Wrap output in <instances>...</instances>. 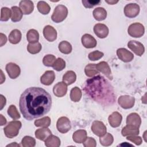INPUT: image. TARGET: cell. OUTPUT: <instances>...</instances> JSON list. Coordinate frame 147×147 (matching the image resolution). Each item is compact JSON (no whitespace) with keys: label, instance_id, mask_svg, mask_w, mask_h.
<instances>
[{"label":"cell","instance_id":"obj_14","mask_svg":"<svg viewBox=\"0 0 147 147\" xmlns=\"http://www.w3.org/2000/svg\"><path fill=\"white\" fill-rule=\"evenodd\" d=\"M43 34L46 40L52 42L57 38L56 30L51 25H47L44 28Z\"/></svg>","mask_w":147,"mask_h":147},{"label":"cell","instance_id":"obj_29","mask_svg":"<svg viewBox=\"0 0 147 147\" xmlns=\"http://www.w3.org/2000/svg\"><path fill=\"white\" fill-rule=\"evenodd\" d=\"M76 79V75L73 71H68L63 76V81L67 85L74 83Z\"/></svg>","mask_w":147,"mask_h":147},{"label":"cell","instance_id":"obj_10","mask_svg":"<svg viewBox=\"0 0 147 147\" xmlns=\"http://www.w3.org/2000/svg\"><path fill=\"white\" fill-rule=\"evenodd\" d=\"M127 47L137 56H142L145 52V48L143 44L135 40H131L128 42Z\"/></svg>","mask_w":147,"mask_h":147},{"label":"cell","instance_id":"obj_37","mask_svg":"<svg viewBox=\"0 0 147 147\" xmlns=\"http://www.w3.org/2000/svg\"><path fill=\"white\" fill-rule=\"evenodd\" d=\"M41 48V45L38 42L36 43H29L27 46V50L31 54H36L40 52Z\"/></svg>","mask_w":147,"mask_h":147},{"label":"cell","instance_id":"obj_36","mask_svg":"<svg viewBox=\"0 0 147 147\" xmlns=\"http://www.w3.org/2000/svg\"><path fill=\"white\" fill-rule=\"evenodd\" d=\"M37 6L39 12L42 14H48L51 10L49 5L45 1H39Z\"/></svg>","mask_w":147,"mask_h":147},{"label":"cell","instance_id":"obj_21","mask_svg":"<svg viewBox=\"0 0 147 147\" xmlns=\"http://www.w3.org/2000/svg\"><path fill=\"white\" fill-rule=\"evenodd\" d=\"M122 117L120 113L117 111L113 112L108 118V121L111 126L113 127H118L122 122Z\"/></svg>","mask_w":147,"mask_h":147},{"label":"cell","instance_id":"obj_24","mask_svg":"<svg viewBox=\"0 0 147 147\" xmlns=\"http://www.w3.org/2000/svg\"><path fill=\"white\" fill-rule=\"evenodd\" d=\"M94 18L99 21L104 20L107 17V11L103 8L101 7L95 8L92 12Z\"/></svg>","mask_w":147,"mask_h":147},{"label":"cell","instance_id":"obj_23","mask_svg":"<svg viewBox=\"0 0 147 147\" xmlns=\"http://www.w3.org/2000/svg\"><path fill=\"white\" fill-rule=\"evenodd\" d=\"M52 134L51 131L47 127H42L38 129L35 131L36 137L41 141H44Z\"/></svg>","mask_w":147,"mask_h":147},{"label":"cell","instance_id":"obj_13","mask_svg":"<svg viewBox=\"0 0 147 147\" xmlns=\"http://www.w3.org/2000/svg\"><path fill=\"white\" fill-rule=\"evenodd\" d=\"M141 123V119L140 115L137 113H133L127 115L126 118L127 125L139 129Z\"/></svg>","mask_w":147,"mask_h":147},{"label":"cell","instance_id":"obj_22","mask_svg":"<svg viewBox=\"0 0 147 147\" xmlns=\"http://www.w3.org/2000/svg\"><path fill=\"white\" fill-rule=\"evenodd\" d=\"M87 138V132L85 130L80 129L75 131L72 135V139L76 143H83Z\"/></svg>","mask_w":147,"mask_h":147},{"label":"cell","instance_id":"obj_15","mask_svg":"<svg viewBox=\"0 0 147 147\" xmlns=\"http://www.w3.org/2000/svg\"><path fill=\"white\" fill-rule=\"evenodd\" d=\"M94 32L96 36L100 38L106 37L109 34V28L103 24H96L94 27Z\"/></svg>","mask_w":147,"mask_h":147},{"label":"cell","instance_id":"obj_51","mask_svg":"<svg viewBox=\"0 0 147 147\" xmlns=\"http://www.w3.org/2000/svg\"><path fill=\"white\" fill-rule=\"evenodd\" d=\"M105 2L110 5H114L118 2V1H105Z\"/></svg>","mask_w":147,"mask_h":147},{"label":"cell","instance_id":"obj_7","mask_svg":"<svg viewBox=\"0 0 147 147\" xmlns=\"http://www.w3.org/2000/svg\"><path fill=\"white\" fill-rule=\"evenodd\" d=\"M134 98L129 95H122L119 96L118 100V103L119 106L125 109L133 107L134 105Z\"/></svg>","mask_w":147,"mask_h":147},{"label":"cell","instance_id":"obj_39","mask_svg":"<svg viewBox=\"0 0 147 147\" xmlns=\"http://www.w3.org/2000/svg\"><path fill=\"white\" fill-rule=\"evenodd\" d=\"M11 16V10L6 7L1 8V18L0 20L2 21H7Z\"/></svg>","mask_w":147,"mask_h":147},{"label":"cell","instance_id":"obj_43","mask_svg":"<svg viewBox=\"0 0 147 147\" xmlns=\"http://www.w3.org/2000/svg\"><path fill=\"white\" fill-rule=\"evenodd\" d=\"M103 55L104 54L103 52H100L99 51H95L94 52H90L88 54V57L91 61H96L102 58L103 56Z\"/></svg>","mask_w":147,"mask_h":147},{"label":"cell","instance_id":"obj_28","mask_svg":"<svg viewBox=\"0 0 147 147\" xmlns=\"http://www.w3.org/2000/svg\"><path fill=\"white\" fill-rule=\"evenodd\" d=\"M11 20L13 22H18L22 18V12L20 7L17 6H13L11 7Z\"/></svg>","mask_w":147,"mask_h":147},{"label":"cell","instance_id":"obj_27","mask_svg":"<svg viewBox=\"0 0 147 147\" xmlns=\"http://www.w3.org/2000/svg\"><path fill=\"white\" fill-rule=\"evenodd\" d=\"M139 129L136 128L129 125L125 126L123 127L121 131L122 135L124 137L130 136H137L139 134Z\"/></svg>","mask_w":147,"mask_h":147},{"label":"cell","instance_id":"obj_44","mask_svg":"<svg viewBox=\"0 0 147 147\" xmlns=\"http://www.w3.org/2000/svg\"><path fill=\"white\" fill-rule=\"evenodd\" d=\"M100 3V1H92V0H83L82 3L86 8H92L96 5H98Z\"/></svg>","mask_w":147,"mask_h":147},{"label":"cell","instance_id":"obj_49","mask_svg":"<svg viewBox=\"0 0 147 147\" xmlns=\"http://www.w3.org/2000/svg\"><path fill=\"white\" fill-rule=\"evenodd\" d=\"M0 117H1V120H0V125L1 126H3V125H5L6 123V118L2 115V114H1L0 115Z\"/></svg>","mask_w":147,"mask_h":147},{"label":"cell","instance_id":"obj_5","mask_svg":"<svg viewBox=\"0 0 147 147\" xmlns=\"http://www.w3.org/2000/svg\"><path fill=\"white\" fill-rule=\"evenodd\" d=\"M128 34L133 37H141L145 32V28L142 24L139 22H135L131 24L127 29Z\"/></svg>","mask_w":147,"mask_h":147},{"label":"cell","instance_id":"obj_12","mask_svg":"<svg viewBox=\"0 0 147 147\" xmlns=\"http://www.w3.org/2000/svg\"><path fill=\"white\" fill-rule=\"evenodd\" d=\"M117 55L121 60L125 63L131 61L134 58V55L131 52L123 48L117 49Z\"/></svg>","mask_w":147,"mask_h":147},{"label":"cell","instance_id":"obj_18","mask_svg":"<svg viewBox=\"0 0 147 147\" xmlns=\"http://www.w3.org/2000/svg\"><path fill=\"white\" fill-rule=\"evenodd\" d=\"M83 45L86 48H92L96 47V41L95 38L89 34H84L81 38Z\"/></svg>","mask_w":147,"mask_h":147},{"label":"cell","instance_id":"obj_1","mask_svg":"<svg viewBox=\"0 0 147 147\" xmlns=\"http://www.w3.org/2000/svg\"><path fill=\"white\" fill-rule=\"evenodd\" d=\"M52 105L51 95L40 87H29L21 94L19 106L23 117L30 121L47 114Z\"/></svg>","mask_w":147,"mask_h":147},{"label":"cell","instance_id":"obj_46","mask_svg":"<svg viewBox=\"0 0 147 147\" xmlns=\"http://www.w3.org/2000/svg\"><path fill=\"white\" fill-rule=\"evenodd\" d=\"M126 139L127 140H129L133 143H134L137 145H140L142 144V140L141 137L140 136H127Z\"/></svg>","mask_w":147,"mask_h":147},{"label":"cell","instance_id":"obj_31","mask_svg":"<svg viewBox=\"0 0 147 147\" xmlns=\"http://www.w3.org/2000/svg\"><path fill=\"white\" fill-rule=\"evenodd\" d=\"M84 72L88 77H93L99 74V71L96 68V64H88L84 68Z\"/></svg>","mask_w":147,"mask_h":147},{"label":"cell","instance_id":"obj_33","mask_svg":"<svg viewBox=\"0 0 147 147\" xmlns=\"http://www.w3.org/2000/svg\"><path fill=\"white\" fill-rule=\"evenodd\" d=\"M82 91L78 87H75L71 90L70 98L72 101L75 102H79L82 98Z\"/></svg>","mask_w":147,"mask_h":147},{"label":"cell","instance_id":"obj_41","mask_svg":"<svg viewBox=\"0 0 147 147\" xmlns=\"http://www.w3.org/2000/svg\"><path fill=\"white\" fill-rule=\"evenodd\" d=\"M52 67L54 69L57 71H62L65 67V62L63 59L59 57L55 61L54 64L52 65Z\"/></svg>","mask_w":147,"mask_h":147},{"label":"cell","instance_id":"obj_11","mask_svg":"<svg viewBox=\"0 0 147 147\" xmlns=\"http://www.w3.org/2000/svg\"><path fill=\"white\" fill-rule=\"evenodd\" d=\"M6 70L11 79H16L19 76L21 73L20 67L15 63H9L6 65Z\"/></svg>","mask_w":147,"mask_h":147},{"label":"cell","instance_id":"obj_50","mask_svg":"<svg viewBox=\"0 0 147 147\" xmlns=\"http://www.w3.org/2000/svg\"><path fill=\"white\" fill-rule=\"evenodd\" d=\"M1 84H2L5 80V76L3 75V73L2 70H1Z\"/></svg>","mask_w":147,"mask_h":147},{"label":"cell","instance_id":"obj_45","mask_svg":"<svg viewBox=\"0 0 147 147\" xmlns=\"http://www.w3.org/2000/svg\"><path fill=\"white\" fill-rule=\"evenodd\" d=\"M83 145L85 147H95L96 145V141L92 137H87L86 140L83 142Z\"/></svg>","mask_w":147,"mask_h":147},{"label":"cell","instance_id":"obj_42","mask_svg":"<svg viewBox=\"0 0 147 147\" xmlns=\"http://www.w3.org/2000/svg\"><path fill=\"white\" fill-rule=\"evenodd\" d=\"M56 57L53 55H47L42 59V63L44 65L47 67H52L56 61Z\"/></svg>","mask_w":147,"mask_h":147},{"label":"cell","instance_id":"obj_32","mask_svg":"<svg viewBox=\"0 0 147 147\" xmlns=\"http://www.w3.org/2000/svg\"><path fill=\"white\" fill-rule=\"evenodd\" d=\"M99 141L101 145L105 146H108L113 144L114 141V138L110 133H107L104 134L103 136L100 137Z\"/></svg>","mask_w":147,"mask_h":147},{"label":"cell","instance_id":"obj_35","mask_svg":"<svg viewBox=\"0 0 147 147\" xmlns=\"http://www.w3.org/2000/svg\"><path fill=\"white\" fill-rule=\"evenodd\" d=\"M51 118L49 117H44L41 119H36L34 121V125L37 127H48L51 125Z\"/></svg>","mask_w":147,"mask_h":147},{"label":"cell","instance_id":"obj_3","mask_svg":"<svg viewBox=\"0 0 147 147\" xmlns=\"http://www.w3.org/2000/svg\"><path fill=\"white\" fill-rule=\"evenodd\" d=\"M21 126L22 123L20 121H12L4 127V133L7 137L12 138L18 134Z\"/></svg>","mask_w":147,"mask_h":147},{"label":"cell","instance_id":"obj_20","mask_svg":"<svg viewBox=\"0 0 147 147\" xmlns=\"http://www.w3.org/2000/svg\"><path fill=\"white\" fill-rule=\"evenodd\" d=\"M55 79V74L53 71H47L40 78V82L45 86L51 85Z\"/></svg>","mask_w":147,"mask_h":147},{"label":"cell","instance_id":"obj_34","mask_svg":"<svg viewBox=\"0 0 147 147\" xmlns=\"http://www.w3.org/2000/svg\"><path fill=\"white\" fill-rule=\"evenodd\" d=\"M59 49L64 54H69L71 52L72 48L71 44L69 42L63 41L59 44Z\"/></svg>","mask_w":147,"mask_h":147},{"label":"cell","instance_id":"obj_4","mask_svg":"<svg viewBox=\"0 0 147 147\" xmlns=\"http://www.w3.org/2000/svg\"><path fill=\"white\" fill-rule=\"evenodd\" d=\"M68 15V9L67 8L63 5H57L52 15V20L56 22L59 23L63 21L67 17Z\"/></svg>","mask_w":147,"mask_h":147},{"label":"cell","instance_id":"obj_38","mask_svg":"<svg viewBox=\"0 0 147 147\" xmlns=\"http://www.w3.org/2000/svg\"><path fill=\"white\" fill-rule=\"evenodd\" d=\"M21 144L24 147H33L36 145V140L30 136H25L21 141Z\"/></svg>","mask_w":147,"mask_h":147},{"label":"cell","instance_id":"obj_6","mask_svg":"<svg viewBox=\"0 0 147 147\" xmlns=\"http://www.w3.org/2000/svg\"><path fill=\"white\" fill-rule=\"evenodd\" d=\"M57 130L61 133H66L71 128V125L69 119L66 117L59 118L56 123Z\"/></svg>","mask_w":147,"mask_h":147},{"label":"cell","instance_id":"obj_52","mask_svg":"<svg viewBox=\"0 0 147 147\" xmlns=\"http://www.w3.org/2000/svg\"><path fill=\"white\" fill-rule=\"evenodd\" d=\"M20 146V145L18 144H17L16 142H13V143H11L10 144H9L7 145L6 146Z\"/></svg>","mask_w":147,"mask_h":147},{"label":"cell","instance_id":"obj_2","mask_svg":"<svg viewBox=\"0 0 147 147\" xmlns=\"http://www.w3.org/2000/svg\"><path fill=\"white\" fill-rule=\"evenodd\" d=\"M83 90L90 99L102 106H111L115 102L116 96L113 87L102 76H93L87 80Z\"/></svg>","mask_w":147,"mask_h":147},{"label":"cell","instance_id":"obj_40","mask_svg":"<svg viewBox=\"0 0 147 147\" xmlns=\"http://www.w3.org/2000/svg\"><path fill=\"white\" fill-rule=\"evenodd\" d=\"M7 114L13 119H17L20 118V113H18L16 107L13 105H10L8 108Z\"/></svg>","mask_w":147,"mask_h":147},{"label":"cell","instance_id":"obj_47","mask_svg":"<svg viewBox=\"0 0 147 147\" xmlns=\"http://www.w3.org/2000/svg\"><path fill=\"white\" fill-rule=\"evenodd\" d=\"M7 38L5 34L1 33H0V46L2 47L6 43Z\"/></svg>","mask_w":147,"mask_h":147},{"label":"cell","instance_id":"obj_26","mask_svg":"<svg viewBox=\"0 0 147 147\" xmlns=\"http://www.w3.org/2000/svg\"><path fill=\"white\" fill-rule=\"evenodd\" d=\"M22 34L18 29L13 30L9 35V42L13 44H18L21 40Z\"/></svg>","mask_w":147,"mask_h":147},{"label":"cell","instance_id":"obj_9","mask_svg":"<svg viewBox=\"0 0 147 147\" xmlns=\"http://www.w3.org/2000/svg\"><path fill=\"white\" fill-rule=\"evenodd\" d=\"M140 12V6L137 3H129L124 7V14L129 18L136 17Z\"/></svg>","mask_w":147,"mask_h":147},{"label":"cell","instance_id":"obj_30","mask_svg":"<svg viewBox=\"0 0 147 147\" xmlns=\"http://www.w3.org/2000/svg\"><path fill=\"white\" fill-rule=\"evenodd\" d=\"M26 38L29 43L37 42L39 40V34L35 29H30L26 33Z\"/></svg>","mask_w":147,"mask_h":147},{"label":"cell","instance_id":"obj_8","mask_svg":"<svg viewBox=\"0 0 147 147\" xmlns=\"http://www.w3.org/2000/svg\"><path fill=\"white\" fill-rule=\"evenodd\" d=\"M91 130L95 135L101 137L106 133L107 129L106 126L102 122L95 121L92 124Z\"/></svg>","mask_w":147,"mask_h":147},{"label":"cell","instance_id":"obj_25","mask_svg":"<svg viewBox=\"0 0 147 147\" xmlns=\"http://www.w3.org/2000/svg\"><path fill=\"white\" fill-rule=\"evenodd\" d=\"M45 145L47 147H59L60 140L58 137L51 134L45 140Z\"/></svg>","mask_w":147,"mask_h":147},{"label":"cell","instance_id":"obj_16","mask_svg":"<svg viewBox=\"0 0 147 147\" xmlns=\"http://www.w3.org/2000/svg\"><path fill=\"white\" fill-rule=\"evenodd\" d=\"M53 92L57 97H63L67 92V84L64 82L57 83L54 86Z\"/></svg>","mask_w":147,"mask_h":147},{"label":"cell","instance_id":"obj_17","mask_svg":"<svg viewBox=\"0 0 147 147\" xmlns=\"http://www.w3.org/2000/svg\"><path fill=\"white\" fill-rule=\"evenodd\" d=\"M96 68L99 72H101L105 75H106L107 78L110 80L113 79V75L111 74V71L110 67H109L108 63L106 61H101L96 64Z\"/></svg>","mask_w":147,"mask_h":147},{"label":"cell","instance_id":"obj_19","mask_svg":"<svg viewBox=\"0 0 147 147\" xmlns=\"http://www.w3.org/2000/svg\"><path fill=\"white\" fill-rule=\"evenodd\" d=\"M20 8L24 14H30L34 9V5L32 1L29 0H23L20 2Z\"/></svg>","mask_w":147,"mask_h":147},{"label":"cell","instance_id":"obj_48","mask_svg":"<svg viewBox=\"0 0 147 147\" xmlns=\"http://www.w3.org/2000/svg\"><path fill=\"white\" fill-rule=\"evenodd\" d=\"M0 99H1V102H0V110H1L3 108V107L5 106L6 103V98L2 95H0Z\"/></svg>","mask_w":147,"mask_h":147}]
</instances>
